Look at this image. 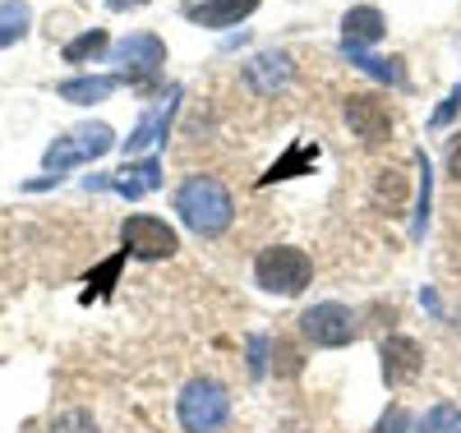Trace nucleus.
Masks as SVG:
<instances>
[{
    "label": "nucleus",
    "mask_w": 461,
    "mask_h": 433,
    "mask_svg": "<svg viewBox=\"0 0 461 433\" xmlns=\"http://www.w3.org/2000/svg\"><path fill=\"white\" fill-rule=\"evenodd\" d=\"M176 212L194 235L217 240V235H226L230 221H236V199H230V189L217 176H189L176 189Z\"/></svg>",
    "instance_id": "f257e3e1"
},
{
    "label": "nucleus",
    "mask_w": 461,
    "mask_h": 433,
    "mask_svg": "<svg viewBox=\"0 0 461 433\" xmlns=\"http://www.w3.org/2000/svg\"><path fill=\"white\" fill-rule=\"evenodd\" d=\"M254 282L267 291V295H300L304 286L314 282V258L295 249V245H267L258 258H254Z\"/></svg>",
    "instance_id": "f03ea898"
},
{
    "label": "nucleus",
    "mask_w": 461,
    "mask_h": 433,
    "mask_svg": "<svg viewBox=\"0 0 461 433\" xmlns=\"http://www.w3.org/2000/svg\"><path fill=\"white\" fill-rule=\"evenodd\" d=\"M176 410H180L185 433H221L230 419V392L212 378H194V383H185Z\"/></svg>",
    "instance_id": "7ed1b4c3"
},
{
    "label": "nucleus",
    "mask_w": 461,
    "mask_h": 433,
    "mask_svg": "<svg viewBox=\"0 0 461 433\" xmlns=\"http://www.w3.org/2000/svg\"><path fill=\"white\" fill-rule=\"evenodd\" d=\"M121 245H125V254L139 258V263H162V258H171V254L180 249V235H176V226L162 221V217L134 212V217H125V226H121Z\"/></svg>",
    "instance_id": "20e7f679"
},
{
    "label": "nucleus",
    "mask_w": 461,
    "mask_h": 433,
    "mask_svg": "<svg viewBox=\"0 0 461 433\" xmlns=\"http://www.w3.org/2000/svg\"><path fill=\"white\" fill-rule=\"evenodd\" d=\"M115 148V134H111V125H79V130H69L65 139H56L51 148H47V171L60 180L69 167H79V162H93V157H102V152H111Z\"/></svg>",
    "instance_id": "39448f33"
},
{
    "label": "nucleus",
    "mask_w": 461,
    "mask_h": 433,
    "mask_svg": "<svg viewBox=\"0 0 461 433\" xmlns=\"http://www.w3.org/2000/svg\"><path fill=\"white\" fill-rule=\"evenodd\" d=\"M300 332H304V341H314L323 350H337V346H351L360 328H356V313L346 309V304L323 300V304L300 313Z\"/></svg>",
    "instance_id": "423d86ee"
},
{
    "label": "nucleus",
    "mask_w": 461,
    "mask_h": 433,
    "mask_svg": "<svg viewBox=\"0 0 461 433\" xmlns=\"http://www.w3.org/2000/svg\"><path fill=\"white\" fill-rule=\"evenodd\" d=\"M115 60L125 65V78L134 88H148L167 65V47H162V37H152V32H134L115 47Z\"/></svg>",
    "instance_id": "0eeeda50"
},
{
    "label": "nucleus",
    "mask_w": 461,
    "mask_h": 433,
    "mask_svg": "<svg viewBox=\"0 0 461 433\" xmlns=\"http://www.w3.org/2000/svg\"><path fill=\"white\" fill-rule=\"evenodd\" d=\"M346 125H351V134L360 143H388L393 111H388V102L374 97V93H351V97H346Z\"/></svg>",
    "instance_id": "6e6552de"
},
{
    "label": "nucleus",
    "mask_w": 461,
    "mask_h": 433,
    "mask_svg": "<svg viewBox=\"0 0 461 433\" xmlns=\"http://www.w3.org/2000/svg\"><path fill=\"white\" fill-rule=\"evenodd\" d=\"M378 360H383V383H388V387H402V383H411L420 369H425V350H420L415 337L393 332V337L378 341Z\"/></svg>",
    "instance_id": "1a4fd4ad"
},
{
    "label": "nucleus",
    "mask_w": 461,
    "mask_h": 433,
    "mask_svg": "<svg viewBox=\"0 0 461 433\" xmlns=\"http://www.w3.org/2000/svg\"><path fill=\"white\" fill-rule=\"evenodd\" d=\"M291 74H295L291 56H282V51H263V56H254V60L245 65V84H249L254 93H263V97H273L277 88L291 84Z\"/></svg>",
    "instance_id": "9d476101"
},
{
    "label": "nucleus",
    "mask_w": 461,
    "mask_h": 433,
    "mask_svg": "<svg viewBox=\"0 0 461 433\" xmlns=\"http://www.w3.org/2000/svg\"><path fill=\"white\" fill-rule=\"evenodd\" d=\"M258 5H263V0H194L185 14H189V23H199V28H236Z\"/></svg>",
    "instance_id": "9b49d317"
},
{
    "label": "nucleus",
    "mask_w": 461,
    "mask_h": 433,
    "mask_svg": "<svg viewBox=\"0 0 461 433\" xmlns=\"http://www.w3.org/2000/svg\"><path fill=\"white\" fill-rule=\"evenodd\" d=\"M383 32H388V19L374 5H351L341 14V42L346 47H374V42H383Z\"/></svg>",
    "instance_id": "f8f14e48"
},
{
    "label": "nucleus",
    "mask_w": 461,
    "mask_h": 433,
    "mask_svg": "<svg viewBox=\"0 0 461 433\" xmlns=\"http://www.w3.org/2000/svg\"><path fill=\"white\" fill-rule=\"evenodd\" d=\"M176 102H180V88H171V93L162 97V106H158V111H152V115H143V121H139V130L125 139V152H130V157L167 139V130H171V115H176Z\"/></svg>",
    "instance_id": "ddd939ff"
},
{
    "label": "nucleus",
    "mask_w": 461,
    "mask_h": 433,
    "mask_svg": "<svg viewBox=\"0 0 461 433\" xmlns=\"http://www.w3.org/2000/svg\"><path fill=\"white\" fill-rule=\"evenodd\" d=\"M115 88H121V78H115V74H84V78H65L56 93H60V102L93 106V102H106Z\"/></svg>",
    "instance_id": "4468645a"
},
{
    "label": "nucleus",
    "mask_w": 461,
    "mask_h": 433,
    "mask_svg": "<svg viewBox=\"0 0 461 433\" xmlns=\"http://www.w3.org/2000/svg\"><path fill=\"white\" fill-rule=\"evenodd\" d=\"M341 51H346V60H351V65H360L365 74H374L378 84L406 88V60H402V56H388V60H383V56H369L365 47H346V42H341Z\"/></svg>",
    "instance_id": "2eb2a0df"
},
{
    "label": "nucleus",
    "mask_w": 461,
    "mask_h": 433,
    "mask_svg": "<svg viewBox=\"0 0 461 433\" xmlns=\"http://www.w3.org/2000/svg\"><path fill=\"white\" fill-rule=\"evenodd\" d=\"M115 189H121L125 194V199H143V194H152V189H158L162 185V162H158V157H143V162H134V167H125L121 176H115L111 180Z\"/></svg>",
    "instance_id": "dca6fc26"
},
{
    "label": "nucleus",
    "mask_w": 461,
    "mask_h": 433,
    "mask_svg": "<svg viewBox=\"0 0 461 433\" xmlns=\"http://www.w3.org/2000/svg\"><path fill=\"white\" fill-rule=\"evenodd\" d=\"M106 47H111L106 28H88V32L74 37V42H65V65H88V60H97Z\"/></svg>",
    "instance_id": "f3484780"
},
{
    "label": "nucleus",
    "mask_w": 461,
    "mask_h": 433,
    "mask_svg": "<svg viewBox=\"0 0 461 433\" xmlns=\"http://www.w3.org/2000/svg\"><path fill=\"white\" fill-rule=\"evenodd\" d=\"M28 23H32V10L23 0H5V5H0V47H14L28 32Z\"/></svg>",
    "instance_id": "a211bd4d"
},
{
    "label": "nucleus",
    "mask_w": 461,
    "mask_h": 433,
    "mask_svg": "<svg viewBox=\"0 0 461 433\" xmlns=\"http://www.w3.org/2000/svg\"><path fill=\"white\" fill-rule=\"evenodd\" d=\"M415 433H461V406H452V401L429 406L425 415H420Z\"/></svg>",
    "instance_id": "6ab92c4d"
},
{
    "label": "nucleus",
    "mask_w": 461,
    "mask_h": 433,
    "mask_svg": "<svg viewBox=\"0 0 461 433\" xmlns=\"http://www.w3.org/2000/svg\"><path fill=\"white\" fill-rule=\"evenodd\" d=\"M374 203L388 208V217H397L406 208V180L397 171H378V189H374Z\"/></svg>",
    "instance_id": "aec40b11"
},
{
    "label": "nucleus",
    "mask_w": 461,
    "mask_h": 433,
    "mask_svg": "<svg viewBox=\"0 0 461 433\" xmlns=\"http://www.w3.org/2000/svg\"><path fill=\"white\" fill-rule=\"evenodd\" d=\"M310 162H319V148H310V143H295V148H291V152H286L282 162H277L273 171H267V176H263L258 185H273V180H291V176H295L300 167H310Z\"/></svg>",
    "instance_id": "412c9836"
},
{
    "label": "nucleus",
    "mask_w": 461,
    "mask_h": 433,
    "mask_svg": "<svg viewBox=\"0 0 461 433\" xmlns=\"http://www.w3.org/2000/svg\"><path fill=\"white\" fill-rule=\"evenodd\" d=\"M415 167H420V203H415V235H425V226H429V199H434V171H429V157L420 152L415 157Z\"/></svg>",
    "instance_id": "4be33fe9"
},
{
    "label": "nucleus",
    "mask_w": 461,
    "mask_h": 433,
    "mask_svg": "<svg viewBox=\"0 0 461 433\" xmlns=\"http://www.w3.org/2000/svg\"><path fill=\"white\" fill-rule=\"evenodd\" d=\"M125 258H130V254L121 249V254H115V258H106V263H102V267L93 272V277H88V286H93V291H88V300H93V295H106V291L115 286V277H121V267H125Z\"/></svg>",
    "instance_id": "5701e85b"
},
{
    "label": "nucleus",
    "mask_w": 461,
    "mask_h": 433,
    "mask_svg": "<svg viewBox=\"0 0 461 433\" xmlns=\"http://www.w3.org/2000/svg\"><path fill=\"white\" fill-rule=\"evenodd\" d=\"M51 433H97V424H93V415L88 410H65V415H56V424H51Z\"/></svg>",
    "instance_id": "b1692460"
},
{
    "label": "nucleus",
    "mask_w": 461,
    "mask_h": 433,
    "mask_svg": "<svg viewBox=\"0 0 461 433\" xmlns=\"http://www.w3.org/2000/svg\"><path fill=\"white\" fill-rule=\"evenodd\" d=\"M267 350H273V341H267V337H249V374L254 378L267 374Z\"/></svg>",
    "instance_id": "393cba45"
},
{
    "label": "nucleus",
    "mask_w": 461,
    "mask_h": 433,
    "mask_svg": "<svg viewBox=\"0 0 461 433\" xmlns=\"http://www.w3.org/2000/svg\"><path fill=\"white\" fill-rule=\"evenodd\" d=\"M411 428V415H406V406H393L388 415L378 419V433H406Z\"/></svg>",
    "instance_id": "a878e982"
},
{
    "label": "nucleus",
    "mask_w": 461,
    "mask_h": 433,
    "mask_svg": "<svg viewBox=\"0 0 461 433\" xmlns=\"http://www.w3.org/2000/svg\"><path fill=\"white\" fill-rule=\"evenodd\" d=\"M456 111H461V84H456V88H452V93H447V102H443V106H438V111H434V125H438V130H443V125H447V121H452V115H456Z\"/></svg>",
    "instance_id": "bb28decb"
},
{
    "label": "nucleus",
    "mask_w": 461,
    "mask_h": 433,
    "mask_svg": "<svg viewBox=\"0 0 461 433\" xmlns=\"http://www.w3.org/2000/svg\"><path fill=\"white\" fill-rule=\"evenodd\" d=\"M447 176H452V180L461 185V130H456V134L447 139Z\"/></svg>",
    "instance_id": "cd10ccee"
},
{
    "label": "nucleus",
    "mask_w": 461,
    "mask_h": 433,
    "mask_svg": "<svg viewBox=\"0 0 461 433\" xmlns=\"http://www.w3.org/2000/svg\"><path fill=\"white\" fill-rule=\"evenodd\" d=\"M277 356H282L277 374H300V350H291L286 341H277Z\"/></svg>",
    "instance_id": "c85d7f7f"
},
{
    "label": "nucleus",
    "mask_w": 461,
    "mask_h": 433,
    "mask_svg": "<svg viewBox=\"0 0 461 433\" xmlns=\"http://www.w3.org/2000/svg\"><path fill=\"white\" fill-rule=\"evenodd\" d=\"M456 328H461V313H456Z\"/></svg>",
    "instance_id": "c756f323"
}]
</instances>
